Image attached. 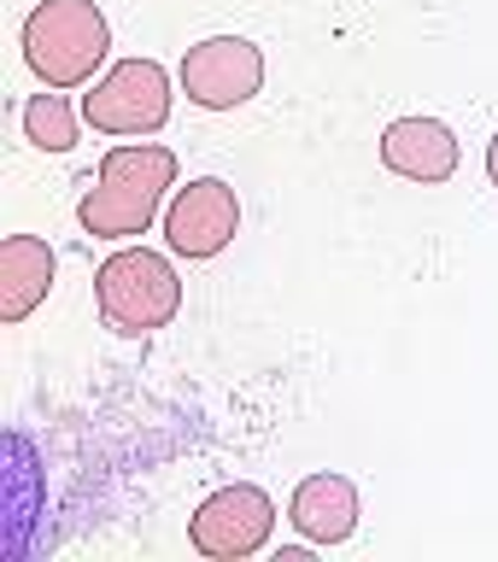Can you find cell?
Here are the masks:
<instances>
[{"mask_svg":"<svg viewBox=\"0 0 498 562\" xmlns=\"http://www.w3.org/2000/svg\"><path fill=\"white\" fill-rule=\"evenodd\" d=\"M165 188H176V153L153 147V140H123V147H112L100 158V176H95V188L82 193L77 223L95 240L147 235Z\"/></svg>","mask_w":498,"mask_h":562,"instance_id":"1","label":"cell"},{"mask_svg":"<svg viewBox=\"0 0 498 562\" xmlns=\"http://www.w3.org/2000/svg\"><path fill=\"white\" fill-rule=\"evenodd\" d=\"M112 53V30L95 0H42L24 18V65L47 88H82Z\"/></svg>","mask_w":498,"mask_h":562,"instance_id":"2","label":"cell"},{"mask_svg":"<svg viewBox=\"0 0 498 562\" xmlns=\"http://www.w3.org/2000/svg\"><path fill=\"white\" fill-rule=\"evenodd\" d=\"M95 305H100V323L112 334H158L176 323L182 311V281H176L170 258L147 252V246H130V252H112L95 270Z\"/></svg>","mask_w":498,"mask_h":562,"instance_id":"3","label":"cell"},{"mask_svg":"<svg viewBox=\"0 0 498 562\" xmlns=\"http://www.w3.org/2000/svg\"><path fill=\"white\" fill-rule=\"evenodd\" d=\"M82 117L95 135H153L170 117V77L158 59H118L82 94Z\"/></svg>","mask_w":498,"mask_h":562,"instance_id":"4","label":"cell"},{"mask_svg":"<svg viewBox=\"0 0 498 562\" xmlns=\"http://www.w3.org/2000/svg\"><path fill=\"white\" fill-rule=\"evenodd\" d=\"M276 533V504L270 492L253 486V481H235V486H218L211 498L188 516V544L211 562H241V557H258Z\"/></svg>","mask_w":498,"mask_h":562,"instance_id":"5","label":"cell"},{"mask_svg":"<svg viewBox=\"0 0 498 562\" xmlns=\"http://www.w3.org/2000/svg\"><path fill=\"white\" fill-rule=\"evenodd\" d=\"M264 88V53L246 35H211L182 53V94L206 112H235Z\"/></svg>","mask_w":498,"mask_h":562,"instance_id":"6","label":"cell"},{"mask_svg":"<svg viewBox=\"0 0 498 562\" xmlns=\"http://www.w3.org/2000/svg\"><path fill=\"white\" fill-rule=\"evenodd\" d=\"M241 228V200L223 176H200V182L176 188V200L165 205V240L182 258H218Z\"/></svg>","mask_w":498,"mask_h":562,"instance_id":"7","label":"cell"},{"mask_svg":"<svg viewBox=\"0 0 498 562\" xmlns=\"http://www.w3.org/2000/svg\"><path fill=\"white\" fill-rule=\"evenodd\" d=\"M457 158H464L457 153V135L440 117H399L381 135V165L394 176H405V182H422V188L452 182Z\"/></svg>","mask_w":498,"mask_h":562,"instance_id":"8","label":"cell"},{"mask_svg":"<svg viewBox=\"0 0 498 562\" xmlns=\"http://www.w3.org/2000/svg\"><path fill=\"white\" fill-rule=\"evenodd\" d=\"M288 521L311 544H341L358 533V486L346 474H306L288 498Z\"/></svg>","mask_w":498,"mask_h":562,"instance_id":"9","label":"cell"},{"mask_svg":"<svg viewBox=\"0 0 498 562\" xmlns=\"http://www.w3.org/2000/svg\"><path fill=\"white\" fill-rule=\"evenodd\" d=\"M53 288V246L42 235L0 240V323H24Z\"/></svg>","mask_w":498,"mask_h":562,"instance_id":"10","label":"cell"},{"mask_svg":"<svg viewBox=\"0 0 498 562\" xmlns=\"http://www.w3.org/2000/svg\"><path fill=\"white\" fill-rule=\"evenodd\" d=\"M24 135L42 153H70L77 147V117H70L65 94H30L24 100Z\"/></svg>","mask_w":498,"mask_h":562,"instance_id":"11","label":"cell"},{"mask_svg":"<svg viewBox=\"0 0 498 562\" xmlns=\"http://www.w3.org/2000/svg\"><path fill=\"white\" fill-rule=\"evenodd\" d=\"M12 557H24V521L35 516V492H30V439L12 434Z\"/></svg>","mask_w":498,"mask_h":562,"instance_id":"12","label":"cell"},{"mask_svg":"<svg viewBox=\"0 0 498 562\" xmlns=\"http://www.w3.org/2000/svg\"><path fill=\"white\" fill-rule=\"evenodd\" d=\"M487 176H493V188H498V135H493V147H487Z\"/></svg>","mask_w":498,"mask_h":562,"instance_id":"13","label":"cell"}]
</instances>
